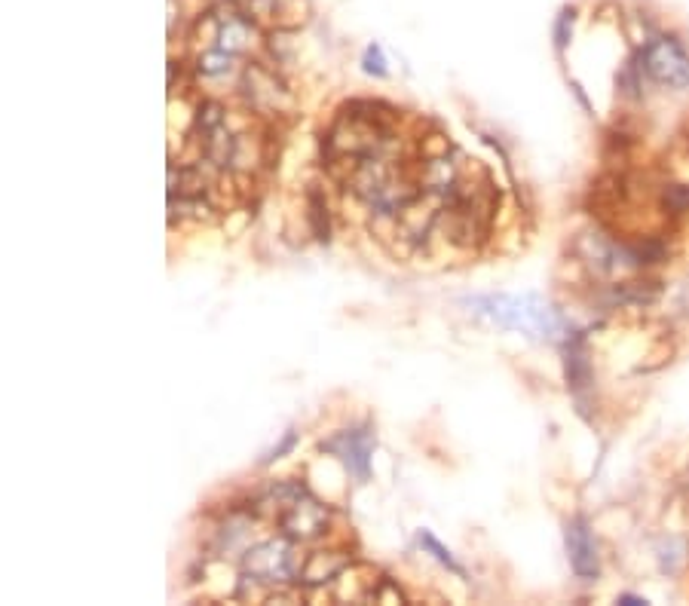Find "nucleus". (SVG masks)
Listing matches in <instances>:
<instances>
[{"instance_id": "1a4fd4ad", "label": "nucleus", "mask_w": 689, "mask_h": 606, "mask_svg": "<svg viewBox=\"0 0 689 606\" xmlns=\"http://www.w3.org/2000/svg\"><path fill=\"white\" fill-rule=\"evenodd\" d=\"M347 564H350V558L340 551H316L307 558L301 579L307 585H325V582H334L343 570H347Z\"/></svg>"}, {"instance_id": "39448f33", "label": "nucleus", "mask_w": 689, "mask_h": 606, "mask_svg": "<svg viewBox=\"0 0 689 606\" xmlns=\"http://www.w3.org/2000/svg\"><path fill=\"white\" fill-rule=\"evenodd\" d=\"M325 453H334V457L347 466V472L356 481H368L371 478V453H374V432L368 426L362 429H343L337 435H331L328 441H322Z\"/></svg>"}, {"instance_id": "4468645a", "label": "nucleus", "mask_w": 689, "mask_h": 606, "mask_svg": "<svg viewBox=\"0 0 689 606\" xmlns=\"http://www.w3.org/2000/svg\"><path fill=\"white\" fill-rule=\"evenodd\" d=\"M365 71L374 77H386V59L380 53V46H368L365 49Z\"/></svg>"}, {"instance_id": "f03ea898", "label": "nucleus", "mask_w": 689, "mask_h": 606, "mask_svg": "<svg viewBox=\"0 0 689 606\" xmlns=\"http://www.w3.org/2000/svg\"><path fill=\"white\" fill-rule=\"evenodd\" d=\"M304 551L301 542L282 536L264 539L258 545H249L242 551V576L252 579L255 585H282L294 582L304 573Z\"/></svg>"}, {"instance_id": "9b49d317", "label": "nucleus", "mask_w": 689, "mask_h": 606, "mask_svg": "<svg viewBox=\"0 0 689 606\" xmlns=\"http://www.w3.org/2000/svg\"><path fill=\"white\" fill-rule=\"evenodd\" d=\"M307 218H310V227H313V236L319 239V242H328V236H331V221H328V206H325V199H322V193L313 187L310 193H307Z\"/></svg>"}, {"instance_id": "f8f14e48", "label": "nucleus", "mask_w": 689, "mask_h": 606, "mask_svg": "<svg viewBox=\"0 0 689 606\" xmlns=\"http://www.w3.org/2000/svg\"><path fill=\"white\" fill-rule=\"evenodd\" d=\"M417 542H420V545L432 554V558H435L441 567H448V570H451V573H457V576H466V573H463V567L454 561V554H451L445 545H441V542H438L429 530H420V533H417Z\"/></svg>"}, {"instance_id": "0eeeda50", "label": "nucleus", "mask_w": 689, "mask_h": 606, "mask_svg": "<svg viewBox=\"0 0 689 606\" xmlns=\"http://www.w3.org/2000/svg\"><path fill=\"white\" fill-rule=\"evenodd\" d=\"M567 554H570V567L579 579L595 582L601 573V558H598V542L588 530L585 518H573L567 524Z\"/></svg>"}, {"instance_id": "dca6fc26", "label": "nucleus", "mask_w": 689, "mask_h": 606, "mask_svg": "<svg viewBox=\"0 0 689 606\" xmlns=\"http://www.w3.org/2000/svg\"><path fill=\"white\" fill-rule=\"evenodd\" d=\"M294 441H298V435H294V432H288V435H285V441H282L279 447H273V450H270L267 463H273V460H279V457H282V453H288V450L294 447Z\"/></svg>"}, {"instance_id": "9d476101", "label": "nucleus", "mask_w": 689, "mask_h": 606, "mask_svg": "<svg viewBox=\"0 0 689 606\" xmlns=\"http://www.w3.org/2000/svg\"><path fill=\"white\" fill-rule=\"evenodd\" d=\"M233 71H236V56L224 53V49H218V46L196 56V74L206 77V80H218V77H227Z\"/></svg>"}, {"instance_id": "f257e3e1", "label": "nucleus", "mask_w": 689, "mask_h": 606, "mask_svg": "<svg viewBox=\"0 0 689 606\" xmlns=\"http://www.w3.org/2000/svg\"><path fill=\"white\" fill-rule=\"evenodd\" d=\"M466 307L487 322L509 331H521L536 340H552L564 328L561 313L549 300L536 294H481V297H469Z\"/></svg>"}, {"instance_id": "6e6552de", "label": "nucleus", "mask_w": 689, "mask_h": 606, "mask_svg": "<svg viewBox=\"0 0 689 606\" xmlns=\"http://www.w3.org/2000/svg\"><path fill=\"white\" fill-rule=\"evenodd\" d=\"M215 46L233 56H245L258 46V28L249 16H218Z\"/></svg>"}, {"instance_id": "423d86ee", "label": "nucleus", "mask_w": 689, "mask_h": 606, "mask_svg": "<svg viewBox=\"0 0 689 606\" xmlns=\"http://www.w3.org/2000/svg\"><path fill=\"white\" fill-rule=\"evenodd\" d=\"M242 95L258 114H282L285 108H291L288 89L264 65H249L242 71Z\"/></svg>"}, {"instance_id": "20e7f679", "label": "nucleus", "mask_w": 689, "mask_h": 606, "mask_svg": "<svg viewBox=\"0 0 689 606\" xmlns=\"http://www.w3.org/2000/svg\"><path fill=\"white\" fill-rule=\"evenodd\" d=\"M328 521H331V512L328 505H322L316 496L310 493H301L298 499H294L288 509L276 518L279 530L294 539V542H316L328 533Z\"/></svg>"}, {"instance_id": "2eb2a0df", "label": "nucleus", "mask_w": 689, "mask_h": 606, "mask_svg": "<svg viewBox=\"0 0 689 606\" xmlns=\"http://www.w3.org/2000/svg\"><path fill=\"white\" fill-rule=\"evenodd\" d=\"M570 31H573V10H564V13H561V19H558V28H555V43H558V49H564V46H567Z\"/></svg>"}, {"instance_id": "ddd939ff", "label": "nucleus", "mask_w": 689, "mask_h": 606, "mask_svg": "<svg viewBox=\"0 0 689 606\" xmlns=\"http://www.w3.org/2000/svg\"><path fill=\"white\" fill-rule=\"evenodd\" d=\"M665 209L668 212H689V187L686 184H674L665 190Z\"/></svg>"}, {"instance_id": "7ed1b4c3", "label": "nucleus", "mask_w": 689, "mask_h": 606, "mask_svg": "<svg viewBox=\"0 0 689 606\" xmlns=\"http://www.w3.org/2000/svg\"><path fill=\"white\" fill-rule=\"evenodd\" d=\"M641 62H644L641 68L647 71L650 80L671 86V89L689 86V53L674 37H653L644 46Z\"/></svg>"}]
</instances>
